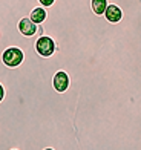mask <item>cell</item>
Returning <instances> with one entry per match:
<instances>
[{"instance_id":"6da1fadb","label":"cell","mask_w":141,"mask_h":150,"mask_svg":"<svg viewBox=\"0 0 141 150\" xmlns=\"http://www.w3.org/2000/svg\"><path fill=\"white\" fill-rule=\"evenodd\" d=\"M29 51H35L38 55L48 58V57L54 55V52L57 51V43H55V40H54L51 35H40L35 40L34 46L23 49V52H29Z\"/></svg>"},{"instance_id":"7a4b0ae2","label":"cell","mask_w":141,"mask_h":150,"mask_svg":"<svg viewBox=\"0 0 141 150\" xmlns=\"http://www.w3.org/2000/svg\"><path fill=\"white\" fill-rule=\"evenodd\" d=\"M23 60H25V52L18 46L6 47L2 54V63L8 67H17L23 63Z\"/></svg>"},{"instance_id":"3957f363","label":"cell","mask_w":141,"mask_h":150,"mask_svg":"<svg viewBox=\"0 0 141 150\" xmlns=\"http://www.w3.org/2000/svg\"><path fill=\"white\" fill-rule=\"evenodd\" d=\"M123 16H124V14H123V9L120 8L118 5H115V3H109V5H107L106 12L103 14V17H104L109 23H118V22H121Z\"/></svg>"},{"instance_id":"277c9868","label":"cell","mask_w":141,"mask_h":150,"mask_svg":"<svg viewBox=\"0 0 141 150\" xmlns=\"http://www.w3.org/2000/svg\"><path fill=\"white\" fill-rule=\"evenodd\" d=\"M37 29H38V25L32 22L31 17H23L18 22V31H20V34H23V35H26V37L35 35Z\"/></svg>"},{"instance_id":"5b68a950","label":"cell","mask_w":141,"mask_h":150,"mask_svg":"<svg viewBox=\"0 0 141 150\" xmlns=\"http://www.w3.org/2000/svg\"><path fill=\"white\" fill-rule=\"evenodd\" d=\"M29 17L34 23L42 25L43 22H46V18H48V9H46L45 6H37V8H34L31 11Z\"/></svg>"},{"instance_id":"8992f818","label":"cell","mask_w":141,"mask_h":150,"mask_svg":"<svg viewBox=\"0 0 141 150\" xmlns=\"http://www.w3.org/2000/svg\"><path fill=\"white\" fill-rule=\"evenodd\" d=\"M107 5H109L107 0H91V8L94 11V14H97V16H103L104 14Z\"/></svg>"},{"instance_id":"52a82bcc","label":"cell","mask_w":141,"mask_h":150,"mask_svg":"<svg viewBox=\"0 0 141 150\" xmlns=\"http://www.w3.org/2000/svg\"><path fill=\"white\" fill-rule=\"evenodd\" d=\"M38 2L42 6H45V8H49V6H52L55 3V0H38Z\"/></svg>"}]
</instances>
